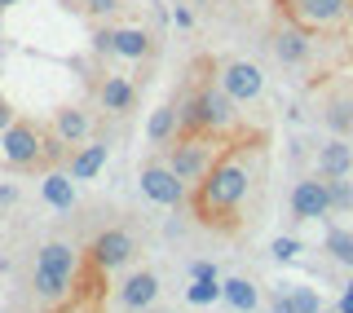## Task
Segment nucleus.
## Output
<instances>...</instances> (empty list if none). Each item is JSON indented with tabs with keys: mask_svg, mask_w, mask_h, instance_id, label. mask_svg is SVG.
Returning <instances> with one entry per match:
<instances>
[{
	"mask_svg": "<svg viewBox=\"0 0 353 313\" xmlns=\"http://www.w3.org/2000/svg\"><path fill=\"white\" fill-rule=\"evenodd\" d=\"M265 154H270V132L243 128L221 159L208 168V176L190 190V216L212 234H239L248 199L256 194L265 176Z\"/></svg>",
	"mask_w": 353,
	"mask_h": 313,
	"instance_id": "nucleus-1",
	"label": "nucleus"
},
{
	"mask_svg": "<svg viewBox=\"0 0 353 313\" xmlns=\"http://www.w3.org/2000/svg\"><path fill=\"white\" fill-rule=\"evenodd\" d=\"M181 128H199V132H216V137H239L243 128V110L239 102L225 93V84H221L212 58H199L190 66V75H185L181 84Z\"/></svg>",
	"mask_w": 353,
	"mask_h": 313,
	"instance_id": "nucleus-2",
	"label": "nucleus"
},
{
	"mask_svg": "<svg viewBox=\"0 0 353 313\" xmlns=\"http://www.w3.org/2000/svg\"><path fill=\"white\" fill-rule=\"evenodd\" d=\"M0 159L14 168V172H44V168L66 163V150L53 141V132L40 119L14 115L9 128H0Z\"/></svg>",
	"mask_w": 353,
	"mask_h": 313,
	"instance_id": "nucleus-3",
	"label": "nucleus"
},
{
	"mask_svg": "<svg viewBox=\"0 0 353 313\" xmlns=\"http://www.w3.org/2000/svg\"><path fill=\"white\" fill-rule=\"evenodd\" d=\"M75 274H80V248L66 239H53L36 252V270H31V287L44 305H62L75 292Z\"/></svg>",
	"mask_w": 353,
	"mask_h": 313,
	"instance_id": "nucleus-4",
	"label": "nucleus"
},
{
	"mask_svg": "<svg viewBox=\"0 0 353 313\" xmlns=\"http://www.w3.org/2000/svg\"><path fill=\"white\" fill-rule=\"evenodd\" d=\"M234 141V137H230ZM225 137H216V132H199V128H181L176 137L163 146V159L172 163V172L185 181V190H194L199 181L208 176V168L221 159V150L230 146Z\"/></svg>",
	"mask_w": 353,
	"mask_h": 313,
	"instance_id": "nucleus-5",
	"label": "nucleus"
},
{
	"mask_svg": "<svg viewBox=\"0 0 353 313\" xmlns=\"http://www.w3.org/2000/svg\"><path fill=\"white\" fill-rule=\"evenodd\" d=\"M274 9L314 31L318 40H336L353 31V0H274Z\"/></svg>",
	"mask_w": 353,
	"mask_h": 313,
	"instance_id": "nucleus-6",
	"label": "nucleus"
},
{
	"mask_svg": "<svg viewBox=\"0 0 353 313\" xmlns=\"http://www.w3.org/2000/svg\"><path fill=\"white\" fill-rule=\"evenodd\" d=\"M93 53L106 62H146L154 58V36L137 22H102L93 27Z\"/></svg>",
	"mask_w": 353,
	"mask_h": 313,
	"instance_id": "nucleus-7",
	"label": "nucleus"
},
{
	"mask_svg": "<svg viewBox=\"0 0 353 313\" xmlns=\"http://www.w3.org/2000/svg\"><path fill=\"white\" fill-rule=\"evenodd\" d=\"M88 93H93V106L102 110V115H128V110H137V97L141 88L132 75H124L115 62H106L102 71L88 80Z\"/></svg>",
	"mask_w": 353,
	"mask_h": 313,
	"instance_id": "nucleus-8",
	"label": "nucleus"
},
{
	"mask_svg": "<svg viewBox=\"0 0 353 313\" xmlns=\"http://www.w3.org/2000/svg\"><path fill=\"white\" fill-rule=\"evenodd\" d=\"M318 119L331 137H353V75H331L318 84Z\"/></svg>",
	"mask_w": 353,
	"mask_h": 313,
	"instance_id": "nucleus-9",
	"label": "nucleus"
},
{
	"mask_svg": "<svg viewBox=\"0 0 353 313\" xmlns=\"http://www.w3.org/2000/svg\"><path fill=\"white\" fill-rule=\"evenodd\" d=\"M137 190L150 199V203H159V208H181L185 199H190V190H185V181L172 172V163L163 159V150H159V154H150V159L141 163V172H137Z\"/></svg>",
	"mask_w": 353,
	"mask_h": 313,
	"instance_id": "nucleus-10",
	"label": "nucleus"
},
{
	"mask_svg": "<svg viewBox=\"0 0 353 313\" xmlns=\"http://www.w3.org/2000/svg\"><path fill=\"white\" fill-rule=\"evenodd\" d=\"M270 49H274V58H279L283 66H292V71H301V66L314 62V49H318V36L314 31H305L301 22H292V18H274V27H270Z\"/></svg>",
	"mask_w": 353,
	"mask_h": 313,
	"instance_id": "nucleus-11",
	"label": "nucleus"
},
{
	"mask_svg": "<svg viewBox=\"0 0 353 313\" xmlns=\"http://www.w3.org/2000/svg\"><path fill=\"white\" fill-rule=\"evenodd\" d=\"M212 66H216L221 84H225V93L234 97L239 106L265 97V71L256 62H248V58H212Z\"/></svg>",
	"mask_w": 353,
	"mask_h": 313,
	"instance_id": "nucleus-12",
	"label": "nucleus"
},
{
	"mask_svg": "<svg viewBox=\"0 0 353 313\" xmlns=\"http://www.w3.org/2000/svg\"><path fill=\"white\" fill-rule=\"evenodd\" d=\"M132 256H137V239H132L128 225H110V230H102L93 243H88V265L102 270V274L124 270Z\"/></svg>",
	"mask_w": 353,
	"mask_h": 313,
	"instance_id": "nucleus-13",
	"label": "nucleus"
},
{
	"mask_svg": "<svg viewBox=\"0 0 353 313\" xmlns=\"http://www.w3.org/2000/svg\"><path fill=\"white\" fill-rule=\"evenodd\" d=\"M287 212H292L296 221H327L331 212V185H327V176L323 172H314V176H301V181L292 185V194H287Z\"/></svg>",
	"mask_w": 353,
	"mask_h": 313,
	"instance_id": "nucleus-14",
	"label": "nucleus"
},
{
	"mask_svg": "<svg viewBox=\"0 0 353 313\" xmlns=\"http://www.w3.org/2000/svg\"><path fill=\"white\" fill-rule=\"evenodd\" d=\"M49 132H53V141L71 154V150H80L84 141H93V110H84L80 102H62V106H53V115H49Z\"/></svg>",
	"mask_w": 353,
	"mask_h": 313,
	"instance_id": "nucleus-15",
	"label": "nucleus"
},
{
	"mask_svg": "<svg viewBox=\"0 0 353 313\" xmlns=\"http://www.w3.org/2000/svg\"><path fill=\"white\" fill-rule=\"evenodd\" d=\"M159 287H163V283H159V274H154L150 265H146V270H132L124 283H119L115 305L124 309V313H146V309L159 305Z\"/></svg>",
	"mask_w": 353,
	"mask_h": 313,
	"instance_id": "nucleus-16",
	"label": "nucleus"
},
{
	"mask_svg": "<svg viewBox=\"0 0 353 313\" xmlns=\"http://www.w3.org/2000/svg\"><path fill=\"white\" fill-rule=\"evenodd\" d=\"M181 132V88L168 97V102H159L154 106V115H150V124H146V141L150 146H168V141Z\"/></svg>",
	"mask_w": 353,
	"mask_h": 313,
	"instance_id": "nucleus-17",
	"label": "nucleus"
},
{
	"mask_svg": "<svg viewBox=\"0 0 353 313\" xmlns=\"http://www.w3.org/2000/svg\"><path fill=\"white\" fill-rule=\"evenodd\" d=\"M75 176L66 172V168L58 163V168H44L40 172V199L49 208H58V212H66V208H75Z\"/></svg>",
	"mask_w": 353,
	"mask_h": 313,
	"instance_id": "nucleus-18",
	"label": "nucleus"
},
{
	"mask_svg": "<svg viewBox=\"0 0 353 313\" xmlns=\"http://www.w3.org/2000/svg\"><path fill=\"white\" fill-rule=\"evenodd\" d=\"M323 176H353V137H331L314 154Z\"/></svg>",
	"mask_w": 353,
	"mask_h": 313,
	"instance_id": "nucleus-19",
	"label": "nucleus"
},
{
	"mask_svg": "<svg viewBox=\"0 0 353 313\" xmlns=\"http://www.w3.org/2000/svg\"><path fill=\"white\" fill-rule=\"evenodd\" d=\"M106 168V141H84L80 150L66 154V172L75 176V181H97V172Z\"/></svg>",
	"mask_w": 353,
	"mask_h": 313,
	"instance_id": "nucleus-20",
	"label": "nucleus"
},
{
	"mask_svg": "<svg viewBox=\"0 0 353 313\" xmlns=\"http://www.w3.org/2000/svg\"><path fill=\"white\" fill-rule=\"evenodd\" d=\"M221 300H225L234 313H256L261 305H265V296H261V287L252 283V278H243V274H234V278H221Z\"/></svg>",
	"mask_w": 353,
	"mask_h": 313,
	"instance_id": "nucleus-21",
	"label": "nucleus"
},
{
	"mask_svg": "<svg viewBox=\"0 0 353 313\" xmlns=\"http://www.w3.org/2000/svg\"><path fill=\"white\" fill-rule=\"evenodd\" d=\"M124 5H128V0H71V9H75V14H84L93 27L115 22L119 14H124Z\"/></svg>",
	"mask_w": 353,
	"mask_h": 313,
	"instance_id": "nucleus-22",
	"label": "nucleus"
},
{
	"mask_svg": "<svg viewBox=\"0 0 353 313\" xmlns=\"http://www.w3.org/2000/svg\"><path fill=\"white\" fill-rule=\"evenodd\" d=\"M323 252H327L336 265H345V270H353V230H327V239H323Z\"/></svg>",
	"mask_w": 353,
	"mask_h": 313,
	"instance_id": "nucleus-23",
	"label": "nucleus"
},
{
	"mask_svg": "<svg viewBox=\"0 0 353 313\" xmlns=\"http://www.w3.org/2000/svg\"><path fill=\"white\" fill-rule=\"evenodd\" d=\"M185 300L190 305H212V300H221V278H190Z\"/></svg>",
	"mask_w": 353,
	"mask_h": 313,
	"instance_id": "nucleus-24",
	"label": "nucleus"
},
{
	"mask_svg": "<svg viewBox=\"0 0 353 313\" xmlns=\"http://www.w3.org/2000/svg\"><path fill=\"white\" fill-rule=\"evenodd\" d=\"M327 185H331V208L349 212L353 208V181H349V176H327Z\"/></svg>",
	"mask_w": 353,
	"mask_h": 313,
	"instance_id": "nucleus-25",
	"label": "nucleus"
},
{
	"mask_svg": "<svg viewBox=\"0 0 353 313\" xmlns=\"http://www.w3.org/2000/svg\"><path fill=\"white\" fill-rule=\"evenodd\" d=\"M287 292H292V300H296L301 313H323V300H318L314 287H287Z\"/></svg>",
	"mask_w": 353,
	"mask_h": 313,
	"instance_id": "nucleus-26",
	"label": "nucleus"
},
{
	"mask_svg": "<svg viewBox=\"0 0 353 313\" xmlns=\"http://www.w3.org/2000/svg\"><path fill=\"white\" fill-rule=\"evenodd\" d=\"M296 252H301V243H296V239H287V234H283V239H274V243H270V256H274L279 265L296 261Z\"/></svg>",
	"mask_w": 353,
	"mask_h": 313,
	"instance_id": "nucleus-27",
	"label": "nucleus"
},
{
	"mask_svg": "<svg viewBox=\"0 0 353 313\" xmlns=\"http://www.w3.org/2000/svg\"><path fill=\"white\" fill-rule=\"evenodd\" d=\"M265 305H270V313H301V309H296V300H292V292H287V287H274Z\"/></svg>",
	"mask_w": 353,
	"mask_h": 313,
	"instance_id": "nucleus-28",
	"label": "nucleus"
},
{
	"mask_svg": "<svg viewBox=\"0 0 353 313\" xmlns=\"http://www.w3.org/2000/svg\"><path fill=\"white\" fill-rule=\"evenodd\" d=\"M185 274H190V278H221V274H216V265H208V261L185 265Z\"/></svg>",
	"mask_w": 353,
	"mask_h": 313,
	"instance_id": "nucleus-29",
	"label": "nucleus"
},
{
	"mask_svg": "<svg viewBox=\"0 0 353 313\" xmlns=\"http://www.w3.org/2000/svg\"><path fill=\"white\" fill-rule=\"evenodd\" d=\"M18 194H22V190H18L14 181H9V185H0V208H14V203H18Z\"/></svg>",
	"mask_w": 353,
	"mask_h": 313,
	"instance_id": "nucleus-30",
	"label": "nucleus"
},
{
	"mask_svg": "<svg viewBox=\"0 0 353 313\" xmlns=\"http://www.w3.org/2000/svg\"><path fill=\"white\" fill-rule=\"evenodd\" d=\"M9 119H14V106H9V97L0 93V128H9Z\"/></svg>",
	"mask_w": 353,
	"mask_h": 313,
	"instance_id": "nucleus-31",
	"label": "nucleus"
},
{
	"mask_svg": "<svg viewBox=\"0 0 353 313\" xmlns=\"http://www.w3.org/2000/svg\"><path fill=\"white\" fill-rule=\"evenodd\" d=\"M172 18H176V27H194V14H190V9H176Z\"/></svg>",
	"mask_w": 353,
	"mask_h": 313,
	"instance_id": "nucleus-32",
	"label": "nucleus"
},
{
	"mask_svg": "<svg viewBox=\"0 0 353 313\" xmlns=\"http://www.w3.org/2000/svg\"><path fill=\"white\" fill-rule=\"evenodd\" d=\"M336 309H340V313H353V292L340 296V300H336Z\"/></svg>",
	"mask_w": 353,
	"mask_h": 313,
	"instance_id": "nucleus-33",
	"label": "nucleus"
},
{
	"mask_svg": "<svg viewBox=\"0 0 353 313\" xmlns=\"http://www.w3.org/2000/svg\"><path fill=\"white\" fill-rule=\"evenodd\" d=\"M9 5H18V0H0V9H9Z\"/></svg>",
	"mask_w": 353,
	"mask_h": 313,
	"instance_id": "nucleus-34",
	"label": "nucleus"
},
{
	"mask_svg": "<svg viewBox=\"0 0 353 313\" xmlns=\"http://www.w3.org/2000/svg\"><path fill=\"white\" fill-rule=\"evenodd\" d=\"M345 292H353V278H349V283H345Z\"/></svg>",
	"mask_w": 353,
	"mask_h": 313,
	"instance_id": "nucleus-35",
	"label": "nucleus"
},
{
	"mask_svg": "<svg viewBox=\"0 0 353 313\" xmlns=\"http://www.w3.org/2000/svg\"><path fill=\"white\" fill-rule=\"evenodd\" d=\"M323 313H340V309H323Z\"/></svg>",
	"mask_w": 353,
	"mask_h": 313,
	"instance_id": "nucleus-36",
	"label": "nucleus"
}]
</instances>
